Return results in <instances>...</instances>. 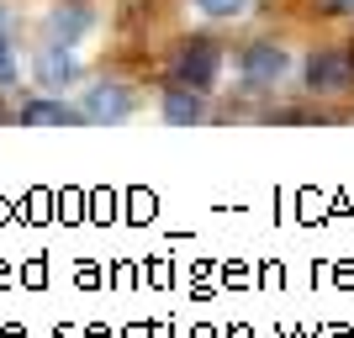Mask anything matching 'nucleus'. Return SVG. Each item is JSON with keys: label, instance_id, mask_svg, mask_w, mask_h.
Instances as JSON below:
<instances>
[{"label": "nucleus", "instance_id": "nucleus-1", "mask_svg": "<svg viewBox=\"0 0 354 338\" xmlns=\"http://www.w3.org/2000/svg\"><path fill=\"white\" fill-rule=\"evenodd\" d=\"M169 74H175V85L201 90V95H207V90L217 85V74H222V53H217V43H207V37H191V43H180V48H175V59H169Z\"/></svg>", "mask_w": 354, "mask_h": 338}, {"label": "nucleus", "instance_id": "nucleus-2", "mask_svg": "<svg viewBox=\"0 0 354 338\" xmlns=\"http://www.w3.org/2000/svg\"><path fill=\"white\" fill-rule=\"evenodd\" d=\"M286 69H291V53H286L281 43H249L243 48V79L249 85H281Z\"/></svg>", "mask_w": 354, "mask_h": 338}, {"label": "nucleus", "instance_id": "nucleus-3", "mask_svg": "<svg viewBox=\"0 0 354 338\" xmlns=\"http://www.w3.org/2000/svg\"><path fill=\"white\" fill-rule=\"evenodd\" d=\"M85 122H127L133 117V90L117 85V79H101L95 90H85Z\"/></svg>", "mask_w": 354, "mask_h": 338}, {"label": "nucleus", "instance_id": "nucleus-4", "mask_svg": "<svg viewBox=\"0 0 354 338\" xmlns=\"http://www.w3.org/2000/svg\"><path fill=\"white\" fill-rule=\"evenodd\" d=\"M32 74H37V85L43 90H64L80 74V59H74L69 43H43L37 48V59H32Z\"/></svg>", "mask_w": 354, "mask_h": 338}, {"label": "nucleus", "instance_id": "nucleus-5", "mask_svg": "<svg viewBox=\"0 0 354 338\" xmlns=\"http://www.w3.org/2000/svg\"><path fill=\"white\" fill-rule=\"evenodd\" d=\"M43 32H48V43H69L74 48L90 32V6L85 0H59V6L43 16Z\"/></svg>", "mask_w": 354, "mask_h": 338}, {"label": "nucleus", "instance_id": "nucleus-6", "mask_svg": "<svg viewBox=\"0 0 354 338\" xmlns=\"http://www.w3.org/2000/svg\"><path fill=\"white\" fill-rule=\"evenodd\" d=\"M307 85L317 90V95L344 90V85H349V59H344V53H333V48H312V59H307Z\"/></svg>", "mask_w": 354, "mask_h": 338}, {"label": "nucleus", "instance_id": "nucleus-7", "mask_svg": "<svg viewBox=\"0 0 354 338\" xmlns=\"http://www.w3.org/2000/svg\"><path fill=\"white\" fill-rule=\"evenodd\" d=\"M159 111H164V122H169V127H196V122L207 117V106H201V90H185V85L164 90Z\"/></svg>", "mask_w": 354, "mask_h": 338}, {"label": "nucleus", "instance_id": "nucleus-8", "mask_svg": "<svg viewBox=\"0 0 354 338\" xmlns=\"http://www.w3.org/2000/svg\"><path fill=\"white\" fill-rule=\"evenodd\" d=\"M69 122H85V111H74L64 101H27L21 106V127H69Z\"/></svg>", "mask_w": 354, "mask_h": 338}, {"label": "nucleus", "instance_id": "nucleus-9", "mask_svg": "<svg viewBox=\"0 0 354 338\" xmlns=\"http://www.w3.org/2000/svg\"><path fill=\"white\" fill-rule=\"evenodd\" d=\"M243 6H249V0H196V11H201V16H238Z\"/></svg>", "mask_w": 354, "mask_h": 338}, {"label": "nucleus", "instance_id": "nucleus-10", "mask_svg": "<svg viewBox=\"0 0 354 338\" xmlns=\"http://www.w3.org/2000/svg\"><path fill=\"white\" fill-rule=\"evenodd\" d=\"M11 79H16V59H11V43L0 37V90L11 85Z\"/></svg>", "mask_w": 354, "mask_h": 338}, {"label": "nucleus", "instance_id": "nucleus-11", "mask_svg": "<svg viewBox=\"0 0 354 338\" xmlns=\"http://www.w3.org/2000/svg\"><path fill=\"white\" fill-rule=\"evenodd\" d=\"M323 11H354V0H323Z\"/></svg>", "mask_w": 354, "mask_h": 338}, {"label": "nucleus", "instance_id": "nucleus-12", "mask_svg": "<svg viewBox=\"0 0 354 338\" xmlns=\"http://www.w3.org/2000/svg\"><path fill=\"white\" fill-rule=\"evenodd\" d=\"M0 27H6V11H0Z\"/></svg>", "mask_w": 354, "mask_h": 338}]
</instances>
